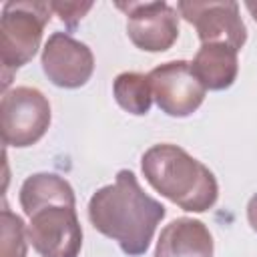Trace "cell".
Returning a JSON list of instances; mask_svg holds the SVG:
<instances>
[{"label":"cell","instance_id":"obj_3","mask_svg":"<svg viewBox=\"0 0 257 257\" xmlns=\"http://www.w3.org/2000/svg\"><path fill=\"white\" fill-rule=\"evenodd\" d=\"M50 14V2L42 0H10L2 6L0 62L4 92L8 90L12 74L36 56Z\"/></svg>","mask_w":257,"mask_h":257},{"label":"cell","instance_id":"obj_15","mask_svg":"<svg viewBox=\"0 0 257 257\" xmlns=\"http://www.w3.org/2000/svg\"><path fill=\"white\" fill-rule=\"evenodd\" d=\"M50 6L52 12L58 14L60 22H64L68 30H74L82 16L92 8V2H50Z\"/></svg>","mask_w":257,"mask_h":257},{"label":"cell","instance_id":"obj_8","mask_svg":"<svg viewBox=\"0 0 257 257\" xmlns=\"http://www.w3.org/2000/svg\"><path fill=\"white\" fill-rule=\"evenodd\" d=\"M126 12V34L145 52H165L179 38V12L167 2H118Z\"/></svg>","mask_w":257,"mask_h":257},{"label":"cell","instance_id":"obj_9","mask_svg":"<svg viewBox=\"0 0 257 257\" xmlns=\"http://www.w3.org/2000/svg\"><path fill=\"white\" fill-rule=\"evenodd\" d=\"M40 64L54 86L80 88L94 72V54L68 32H52L42 46Z\"/></svg>","mask_w":257,"mask_h":257},{"label":"cell","instance_id":"obj_12","mask_svg":"<svg viewBox=\"0 0 257 257\" xmlns=\"http://www.w3.org/2000/svg\"><path fill=\"white\" fill-rule=\"evenodd\" d=\"M18 201L26 217L46 205H76L74 189L56 173H34L26 177L20 187Z\"/></svg>","mask_w":257,"mask_h":257},{"label":"cell","instance_id":"obj_16","mask_svg":"<svg viewBox=\"0 0 257 257\" xmlns=\"http://www.w3.org/2000/svg\"><path fill=\"white\" fill-rule=\"evenodd\" d=\"M247 221H249L251 229L257 233V193L247 203Z\"/></svg>","mask_w":257,"mask_h":257},{"label":"cell","instance_id":"obj_13","mask_svg":"<svg viewBox=\"0 0 257 257\" xmlns=\"http://www.w3.org/2000/svg\"><path fill=\"white\" fill-rule=\"evenodd\" d=\"M112 94L118 106L135 116L147 114L155 100L149 76L133 70L116 74V78L112 80Z\"/></svg>","mask_w":257,"mask_h":257},{"label":"cell","instance_id":"obj_7","mask_svg":"<svg viewBox=\"0 0 257 257\" xmlns=\"http://www.w3.org/2000/svg\"><path fill=\"white\" fill-rule=\"evenodd\" d=\"M177 12L195 26L201 44H225L239 52L247 42V26L239 14V4L233 0H181Z\"/></svg>","mask_w":257,"mask_h":257},{"label":"cell","instance_id":"obj_2","mask_svg":"<svg viewBox=\"0 0 257 257\" xmlns=\"http://www.w3.org/2000/svg\"><path fill=\"white\" fill-rule=\"evenodd\" d=\"M141 171L157 193L183 211L205 213L219 199L213 171L179 145L159 143L147 149L141 157Z\"/></svg>","mask_w":257,"mask_h":257},{"label":"cell","instance_id":"obj_1","mask_svg":"<svg viewBox=\"0 0 257 257\" xmlns=\"http://www.w3.org/2000/svg\"><path fill=\"white\" fill-rule=\"evenodd\" d=\"M165 215V205L147 195L137 175L128 169L118 171L114 183L96 189L88 201L92 227L116 241L120 251L128 257L147 253L157 225Z\"/></svg>","mask_w":257,"mask_h":257},{"label":"cell","instance_id":"obj_4","mask_svg":"<svg viewBox=\"0 0 257 257\" xmlns=\"http://www.w3.org/2000/svg\"><path fill=\"white\" fill-rule=\"evenodd\" d=\"M52 120L50 102L34 86H14L0 100V133L6 147L26 149L36 145Z\"/></svg>","mask_w":257,"mask_h":257},{"label":"cell","instance_id":"obj_6","mask_svg":"<svg viewBox=\"0 0 257 257\" xmlns=\"http://www.w3.org/2000/svg\"><path fill=\"white\" fill-rule=\"evenodd\" d=\"M147 76L153 88V98L167 116L185 118L193 114L205 100L207 88L195 76L191 62L187 60L163 62Z\"/></svg>","mask_w":257,"mask_h":257},{"label":"cell","instance_id":"obj_17","mask_svg":"<svg viewBox=\"0 0 257 257\" xmlns=\"http://www.w3.org/2000/svg\"><path fill=\"white\" fill-rule=\"evenodd\" d=\"M245 8L249 10V14L253 16V20L257 22V2H245Z\"/></svg>","mask_w":257,"mask_h":257},{"label":"cell","instance_id":"obj_5","mask_svg":"<svg viewBox=\"0 0 257 257\" xmlns=\"http://www.w3.org/2000/svg\"><path fill=\"white\" fill-rule=\"evenodd\" d=\"M28 223V241L40 257H78L82 227L76 205H46L34 211Z\"/></svg>","mask_w":257,"mask_h":257},{"label":"cell","instance_id":"obj_10","mask_svg":"<svg viewBox=\"0 0 257 257\" xmlns=\"http://www.w3.org/2000/svg\"><path fill=\"white\" fill-rule=\"evenodd\" d=\"M215 243L207 225L193 217H177L163 227L155 257H213Z\"/></svg>","mask_w":257,"mask_h":257},{"label":"cell","instance_id":"obj_11","mask_svg":"<svg viewBox=\"0 0 257 257\" xmlns=\"http://www.w3.org/2000/svg\"><path fill=\"white\" fill-rule=\"evenodd\" d=\"M239 52L225 44H201L191 68L207 90L229 88L239 74Z\"/></svg>","mask_w":257,"mask_h":257},{"label":"cell","instance_id":"obj_14","mask_svg":"<svg viewBox=\"0 0 257 257\" xmlns=\"http://www.w3.org/2000/svg\"><path fill=\"white\" fill-rule=\"evenodd\" d=\"M28 243V225L4 203L0 219V257H26Z\"/></svg>","mask_w":257,"mask_h":257}]
</instances>
